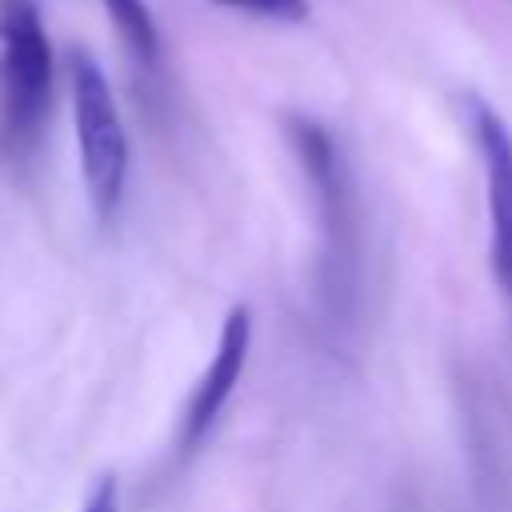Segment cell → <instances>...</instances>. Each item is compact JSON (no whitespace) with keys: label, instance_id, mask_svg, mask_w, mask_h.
I'll return each instance as SVG.
<instances>
[{"label":"cell","instance_id":"cell-3","mask_svg":"<svg viewBox=\"0 0 512 512\" xmlns=\"http://www.w3.org/2000/svg\"><path fill=\"white\" fill-rule=\"evenodd\" d=\"M72 120H76V148L88 184V200L96 216L108 224L120 212L124 180H128V136L112 100V88L100 64L88 52H72Z\"/></svg>","mask_w":512,"mask_h":512},{"label":"cell","instance_id":"cell-2","mask_svg":"<svg viewBox=\"0 0 512 512\" xmlns=\"http://www.w3.org/2000/svg\"><path fill=\"white\" fill-rule=\"evenodd\" d=\"M52 104V44L32 0H8L0 12V140L28 152Z\"/></svg>","mask_w":512,"mask_h":512},{"label":"cell","instance_id":"cell-8","mask_svg":"<svg viewBox=\"0 0 512 512\" xmlns=\"http://www.w3.org/2000/svg\"><path fill=\"white\" fill-rule=\"evenodd\" d=\"M80 512H120V488H116V480L104 476V480L92 488V496L84 500Z\"/></svg>","mask_w":512,"mask_h":512},{"label":"cell","instance_id":"cell-4","mask_svg":"<svg viewBox=\"0 0 512 512\" xmlns=\"http://www.w3.org/2000/svg\"><path fill=\"white\" fill-rule=\"evenodd\" d=\"M472 132L484 160V192H488V260L492 276L512 300V132L488 104L472 100Z\"/></svg>","mask_w":512,"mask_h":512},{"label":"cell","instance_id":"cell-6","mask_svg":"<svg viewBox=\"0 0 512 512\" xmlns=\"http://www.w3.org/2000/svg\"><path fill=\"white\" fill-rule=\"evenodd\" d=\"M116 32H120V44L128 48L132 64L140 72H156L160 68V32L152 24V12L144 0H104Z\"/></svg>","mask_w":512,"mask_h":512},{"label":"cell","instance_id":"cell-1","mask_svg":"<svg viewBox=\"0 0 512 512\" xmlns=\"http://www.w3.org/2000/svg\"><path fill=\"white\" fill-rule=\"evenodd\" d=\"M288 144L312 184L316 208H320V232H324V292L332 308L352 296L356 268H360V224H356V196H352V176L348 164L332 140V132L308 116H288L284 120Z\"/></svg>","mask_w":512,"mask_h":512},{"label":"cell","instance_id":"cell-7","mask_svg":"<svg viewBox=\"0 0 512 512\" xmlns=\"http://www.w3.org/2000/svg\"><path fill=\"white\" fill-rule=\"evenodd\" d=\"M220 4L268 16V20H304L308 16V0H220Z\"/></svg>","mask_w":512,"mask_h":512},{"label":"cell","instance_id":"cell-5","mask_svg":"<svg viewBox=\"0 0 512 512\" xmlns=\"http://www.w3.org/2000/svg\"><path fill=\"white\" fill-rule=\"evenodd\" d=\"M248 344H252V316H248V308L240 304V308H232V312L224 316L220 340H216V356L208 360L200 384H196L192 396H188V408H184V420H180V452H184V456L196 452V448L208 440V432H212L220 408H224L228 396L236 392V384H240V376H244V364H248Z\"/></svg>","mask_w":512,"mask_h":512}]
</instances>
